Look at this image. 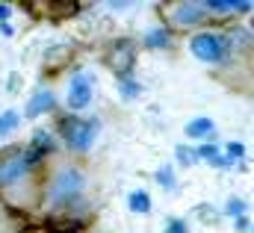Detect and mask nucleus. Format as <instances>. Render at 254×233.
I'll list each match as a JSON object with an SVG mask.
<instances>
[{
    "label": "nucleus",
    "instance_id": "1",
    "mask_svg": "<svg viewBox=\"0 0 254 233\" xmlns=\"http://www.w3.org/2000/svg\"><path fill=\"white\" fill-rule=\"evenodd\" d=\"M60 130H63L65 142L74 151H89L92 142H95V133H98V121H83V118L71 116V118H63Z\"/></svg>",
    "mask_w": 254,
    "mask_h": 233
},
{
    "label": "nucleus",
    "instance_id": "2",
    "mask_svg": "<svg viewBox=\"0 0 254 233\" xmlns=\"http://www.w3.org/2000/svg\"><path fill=\"white\" fill-rule=\"evenodd\" d=\"M80 192H83V175L74 172V169H63L60 175L54 177L51 189H48V201H51L54 207H57V204H68V201H74Z\"/></svg>",
    "mask_w": 254,
    "mask_h": 233
},
{
    "label": "nucleus",
    "instance_id": "3",
    "mask_svg": "<svg viewBox=\"0 0 254 233\" xmlns=\"http://www.w3.org/2000/svg\"><path fill=\"white\" fill-rule=\"evenodd\" d=\"M30 172V160H27V151H9V154H0V189H12L18 186Z\"/></svg>",
    "mask_w": 254,
    "mask_h": 233
},
{
    "label": "nucleus",
    "instance_id": "4",
    "mask_svg": "<svg viewBox=\"0 0 254 233\" xmlns=\"http://www.w3.org/2000/svg\"><path fill=\"white\" fill-rule=\"evenodd\" d=\"M190 48H192V54L198 59H204V62H219L225 57V51H228V42H225V36L201 33V36H195L190 42Z\"/></svg>",
    "mask_w": 254,
    "mask_h": 233
},
{
    "label": "nucleus",
    "instance_id": "5",
    "mask_svg": "<svg viewBox=\"0 0 254 233\" xmlns=\"http://www.w3.org/2000/svg\"><path fill=\"white\" fill-rule=\"evenodd\" d=\"M89 101H92V77L77 74L71 80V89H68V104H71V110H83Z\"/></svg>",
    "mask_w": 254,
    "mask_h": 233
},
{
    "label": "nucleus",
    "instance_id": "6",
    "mask_svg": "<svg viewBox=\"0 0 254 233\" xmlns=\"http://www.w3.org/2000/svg\"><path fill=\"white\" fill-rule=\"evenodd\" d=\"M172 18L178 24H195L204 18V3H175L172 6Z\"/></svg>",
    "mask_w": 254,
    "mask_h": 233
},
{
    "label": "nucleus",
    "instance_id": "7",
    "mask_svg": "<svg viewBox=\"0 0 254 233\" xmlns=\"http://www.w3.org/2000/svg\"><path fill=\"white\" fill-rule=\"evenodd\" d=\"M54 104H57L54 92H45V89H42V92H36V95L30 98V107H27V113H30V116H42V113H45V110H51Z\"/></svg>",
    "mask_w": 254,
    "mask_h": 233
},
{
    "label": "nucleus",
    "instance_id": "8",
    "mask_svg": "<svg viewBox=\"0 0 254 233\" xmlns=\"http://www.w3.org/2000/svg\"><path fill=\"white\" fill-rule=\"evenodd\" d=\"M210 133H213V121L210 118H195V121L187 124V136H192V139H207Z\"/></svg>",
    "mask_w": 254,
    "mask_h": 233
},
{
    "label": "nucleus",
    "instance_id": "9",
    "mask_svg": "<svg viewBox=\"0 0 254 233\" xmlns=\"http://www.w3.org/2000/svg\"><path fill=\"white\" fill-rule=\"evenodd\" d=\"M130 210H133V213H148V210H151L148 192H133V195H130Z\"/></svg>",
    "mask_w": 254,
    "mask_h": 233
},
{
    "label": "nucleus",
    "instance_id": "10",
    "mask_svg": "<svg viewBox=\"0 0 254 233\" xmlns=\"http://www.w3.org/2000/svg\"><path fill=\"white\" fill-rule=\"evenodd\" d=\"M195 157H204L207 163H213V166H228L225 160H222V154H219V148H201Z\"/></svg>",
    "mask_w": 254,
    "mask_h": 233
},
{
    "label": "nucleus",
    "instance_id": "11",
    "mask_svg": "<svg viewBox=\"0 0 254 233\" xmlns=\"http://www.w3.org/2000/svg\"><path fill=\"white\" fill-rule=\"evenodd\" d=\"M166 42H169V36H166L163 30H154V33L148 36V48H166Z\"/></svg>",
    "mask_w": 254,
    "mask_h": 233
},
{
    "label": "nucleus",
    "instance_id": "12",
    "mask_svg": "<svg viewBox=\"0 0 254 233\" xmlns=\"http://www.w3.org/2000/svg\"><path fill=\"white\" fill-rule=\"evenodd\" d=\"M15 124H18V116H12V113H6V116L0 118V133H3V130H12Z\"/></svg>",
    "mask_w": 254,
    "mask_h": 233
},
{
    "label": "nucleus",
    "instance_id": "13",
    "mask_svg": "<svg viewBox=\"0 0 254 233\" xmlns=\"http://www.w3.org/2000/svg\"><path fill=\"white\" fill-rule=\"evenodd\" d=\"M228 151H231V154H234V160H237V157H243V154H246V151H243V145H237V142H231V145H228Z\"/></svg>",
    "mask_w": 254,
    "mask_h": 233
},
{
    "label": "nucleus",
    "instance_id": "14",
    "mask_svg": "<svg viewBox=\"0 0 254 233\" xmlns=\"http://www.w3.org/2000/svg\"><path fill=\"white\" fill-rule=\"evenodd\" d=\"M169 233H187L184 231V222H172V225H169Z\"/></svg>",
    "mask_w": 254,
    "mask_h": 233
},
{
    "label": "nucleus",
    "instance_id": "15",
    "mask_svg": "<svg viewBox=\"0 0 254 233\" xmlns=\"http://www.w3.org/2000/svg\"><path fill=\"white\" fill-rule=\"evenodd\" d=\"M6 15H9V9H6V6H0V21H3Z\"/></svg>",
    "mask_w": 254,
    "mask_h": 233
}]
</instances>
